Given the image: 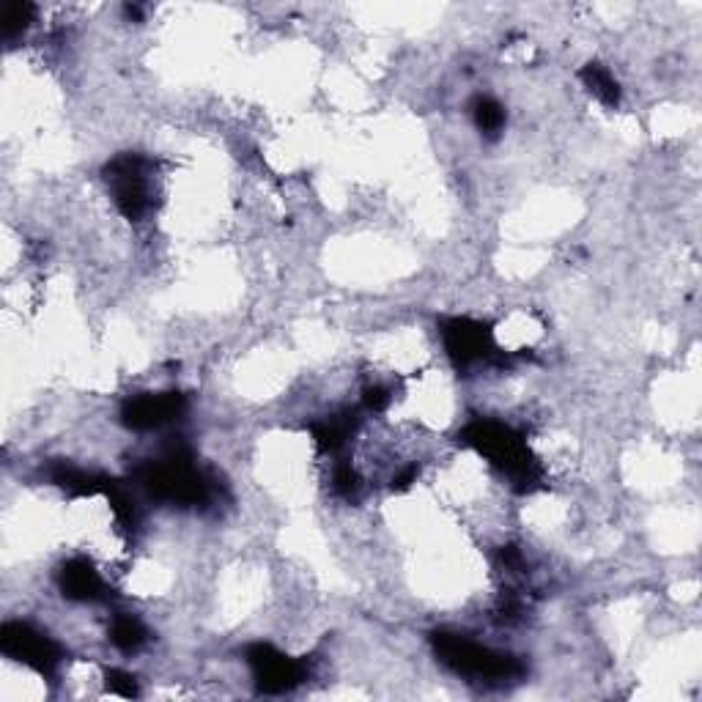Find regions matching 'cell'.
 <instances>
[{
  "instance_id": "1",
  "label": "cell",
  "mask_w": 702,
  "mask_h": 702,
  "mask_svg": "<svg viewBox=\"0 0 702 702\" xmlns=\"http://www.w3.org/2000/svg\"><path fill=\"white\" fill-rule=\"evenodd\" d=\"M436 656L464 678L475 680H511L524 673L522 662L502 650H492L461 634H436Z\"/></svg>"
},
{
  "instance_id": "2",
  "label": "cell",
  "mask_w": 702,
  "mask_h": 702,
  "mask_svg": "<svg viewBox=\"0 0 702 702\" xmlns=\"http://www.w3.org/2000/svg\"><path fill=\"white\" fill-rule=\"evenodd\" d=\"M0 648L9 659H17L41 675H53L61 664L59 644L28 623H7L0 631Z\"/></svg>"
},
{
  "instance_id": "3",
  "label": "cell",
  "mask_w": 702,
  "mask_h": 702,
  "mask_svg": "<svg viewBox=\"0 0 702 702\" xmlns=\"http://www.w3.org/2000/svg\"><path fill=\"white\" fill-rule=\"evenodd\" d=\"M247 662L253 675H256L258 686L269 694H280L305 680V664L289 659L285 653L275 650L272 644H253L247 653Z\"/></svg>"
},
{
  "instance_id": "4",
  "label": "cell",
  "mask_w": 702,
  "mask_h": 702,
  "mask_svg": "<svg viewBox=\"0 0 702 702\" xmlns=\"http://www.w3.org/2000/svg\"><path fill=\"white\" fill-rule=\"evenodd\" d=\"M442 335H445L447 355L454 357L459 366H472V362H481L483 357L494 355L492 346V332L483 324L470 319H454L442 327Z\"/></svg>"
},
{
  "instance_id": "5",
  "label": "cell",
  "mask_w": 702,
  "mask_h": 702,
  "mask_svg": "<svg viewBox=\"0 0 702 702\" xmlns=\"http://www.w3.org/2000/svg\"><path fill=\"white\" fill-rule=\"evenodd\" d=\"M184 400L179 393H163V395H138L124 407V420L132 429H159L163 423L174 420L181 412Z\"/></svg>"
},
{
  "instance_id": "6",
  "label": "cell",
  "mask_w": 702,
  "mask_h": 702,
  "mask_svg": "<svg viewBox=\"0 0 702 702\" xmlns=\"http://www.w3.org/2000/svg\"><path fill=\"white\" fill-rule=\"evenodd\" d=\"M61 590L72 601H99L105 596V582L88 560H69L61 571Z\"/></svg>"
},
{
  "instance_id": "7",
  "label": "cell",
  "mask_w": 702,
  "mask_h": 702,
  "mask_svg": "<svg viewBox=\"0 0 702 702\" xmlns=\"http://www.w3.org/2000/svg\"><path fill=\"white\" fill-rule=\"evenodd\" d=\"M582 80H585V86L590 88L592 97L601 99L604 105L615 107L617 102H621V86H617L615 75H612L607 66L587 64L585 69H582Z\"/></svg>"
},
{
  "instance_id": "8",
  "label": "cell",
  "mask_w": 702,
  "mask_h": 702,
  "mask_svg": "<svg viewBox=\"0 0 702 702\" xmlns=\"http://www.w3.org/2000/svg\"><path fill=\"white\" fill-rule=\"evenodd\" d=\"M111 642L124 653H132L145 642L143 623L132 615H118L111 626Z\"/></svg>"
},
{
  "instance_id": "9",
  "label": "cell",
  "mask_w": 702,
  "mask_h": 702,
  "mask_svg": "<svg viewBox=\"0 0 702 702\" xmlns=\"http://www.w3.org/2000/svg\"><path fill=\"white\" fill-rule=\"evenodd\" d=\"M472 116H475L477 129L486 135H497L499 129L506 127V111H502L499 102H494V99L488 97L477 99L475 107H472Z\"/></svg>"
},
{
  "instance_id": "10",
  "label": "cell",
  "mask_w": 702,
  "mask_h": 702,
  "mask_svg": "<svg viewBox=\"0 0 702 702\" xmlns=\"http://www.w3.org/2000/svg\"><path fill=\"white\" fill-rule=\"evenodd\" d=\"M36 9L30 3H9L7 14H3V25H7V34L12 36L14 30H23L25 25L34 20Z\"/></svg>"
},
{
  "instance_id": "11",
  "label": "cell",
  "mask_w": 702,
  "mask_h": 702,
  "mask_svg": "<svg viewBox=\"0 0 702 702\" xmlns=\"http://www.w3.org/2000/svg\"><path fill=\"white\" fill-rule=\"evenodd\" d=\"M107 689L116 691V694H122V697L138 694V689H135V678H132V675L118 673V669H113V673L107 675Z\"/></svg>"
}]
</instances>
